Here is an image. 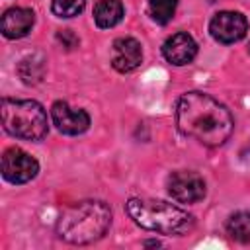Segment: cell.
I'll use <instances>...</instances> for the list:
<instances>
[{
    "instance_id": "obj_14",
    "label": "cell",
    "mask_w": 250,
    "mask_h": 250,
    "mask_svg": "<svg viewBox=\"0 0 250 250\" xmlns=\"http://www.w3.org/2000/svg\"><path fill=\"white\" fill-rule=\"evenodd\" d=\"M227 232L236 242H250V213L238 211L229 217L227 221Z\"/></svg>"
},
{
    "instance_id": "obj_6",
    "label": "cell",
    "mask_w": 250,
    "mask_h": 250,
    "mask_svg": "<svg viewBox=\"0 0 250 250\" xmlns=\"http://www.w3.org/2000/svg\"><path fill=\"white\" fill-rule=\"evenodd\" d=\"M168 191L180 203H197L205 197V182L197 172L178 170L168 176Z\"/></svg>"
},
{
    "instance_id": "obj_10",
    "label": "cell",
    "mask_w": 250,
    "mask_h": 250,
    "mask_svg": "<svg viewBox=\"0 0 250 250\" xmlns=\"http://www.w3.org/2000/svg\"><path fill=\"white\" fill-rule=\"evenodd\" d=\"M162 55L170 64L176 66H184L189 64L195 55H197V43L193 41V37L186 31H178L174 35H170L164 45H162Z\"/></svg>"
},
{
    "instance_id": "obj_1",
    "label": "cell",
    "mask_w": 250,
    "mask_h": 250,
    "mask_svg": "<svg viewBox=\"0 0 250 250\" xmlns=\"http://www.w3.org/2000/svg\"><path fill=\"white\" fill-rule=\"evenodd\" d=\"M176 125L178 129L201 145L221 146L229 141L234 119L230 111L203 92H188L176 104Z\"/></svg>"
},
{
    "instance_id": "obj_15",
    "label": "cell",
    "mask_w": 250,
    "mask_h": 250,
    "mask_svg": "<svg viewBox=\"0 0 250 250\" xmlns=\"http://www.w3.org/2000/svg\"><path fill=\"white\" fill-rule=\"evenodd\" d=\"M176 6H178V0H148L150 18H152L156 23H160V25L168 23V21L174 18Z\"/></svg>"
},
{
    "instance_id": "obj_19",
    "label": "cell",
    "mask_w": 250,
    "mask_h": 250,
    "mask_svg": "<svg viewBox=\"0 0 250 250\" xmlns=\"http://www.w3.org/2000/svg\"><path fill=\"white\" fill-rule=\"evenodd\" d=\"M248 53H250V43H248Z\"/></svg>"
},
{
    "instance_id": "obj_9",
    "label": "cell",
    "mask_w": 250,
    "mask_h": 250,
    "mask_svg": "<svg viewBox=\"0 0 250 250\" xmlns=\"http://www.w3.org/2000/svg\"><path fill=\"white\" fill-rule=\"evenodd\" d=\"M143 62L141 43L133 37H119L111 45V66L117 72H131Z\"/></svg>"
},
{
    "instance_id": "obj_4",
    "label": "cell",
    "mask_w": 250,
    "mask_h": 250,
    "mask_svg": "<svg viewBox=\"0 0 250 250\" xmlns=\"http://www.w3.org/2000/svg\"><path fill=\"white\" fill-rule=\"evenodd\" d=\"M2 125L12 137L25 141H41L47 131V113L35 100H2Z\"/></svg>"
},
{
    "instance_id": "obj_3",
    "label": "cell",
    "mask_w": 250,
    "mask_h": 250,
    "mask_svg": "<svg viewBox=\"0 0 250 250\" xmlns=\"http://www.w3.org/2000/svg\"><path fill=\"white\" fill-rule=\"evenodd\" d=\"M125 209L141 229L160 234H188L195 225L193 217L188 211L162 199L131 197Z\"/></svg>"
},
{
    "instance_id": "obj_18",
    "label": "cell",
    "mask_w": 250,
    "mask_h": 250,
    "mask_svg": "<svg viewBox=\"0 0 250 250\" xmlns=\"http://www.w3.org/2000/svg\"><path fill=\"white\" fill-rule=\"evenodd\" d=\"M145 246H160V242L158 240H146Z\"/></svg>"
},
{
    "instance_id": "obj_13",
    "label": "cell",
    "mask_w": 250,
    "mask_h": 250,
    "mask_svg": "<svg viewBox=\"0 0 250 250\" xmlns=\"http://www.w3.org/2000/svg\"><path fill=\"white\" fill-rule=\"evenodd\" d=\"M18 76L25 84H37L45 76V59L41 55H31L20 61L18 64Z\"/></svg>"
},
{
    "instance_id": "obj_12",
    "label": "cell",
    "mask_w": 250,
    "mask_h": 250,
    "mask_svg": "<svg viewBox=\"0 0 250 250\" xmlns=\"http://www.w3.org/2000/svg\"><path fill=\"white\" fill-rule=\"evenodd\" d=\"M123 4L121 0H100L94 8L96 25L102 29H109L123 20Z\"/></svg>"
},
{
    "instance_id": "obj_5",
    "label": "cell",
    "mask_w": 250,
    "mask_h": 250,
    "mask_svg": "<svg viewBox=\"0 0 250 250\" xmlns=\"http://www.w3.org/2000/svg\"><path fill=\"white\" fill-rule=\"evenodd\" d=\"M39 172L37 160L18 146H10L2 154V176L10 184H25Z\"/></svg>"
},
{
    "instance_id": "obj_16",
    "label": "cell",
    "mask_w": 250,
    "mask_h": 250,
    "mask_svg": "<svg viewBox=\"0 0 250 250\" xmlns=\"http://www.w3.org/2000/svg\"><path fill=\"white\" fill-rule=\"evenodd\" d=\"M86 0H53L51 10L57 18H74L84 10Z\"/></svg>"
},
{
    "instance_id": "obj_17",
    "label": "cell",
    "mask_w": 250,
    "mask_h": 250,
    "mask_svg": "<svg viewBox=\"0 0 250 250\" xmlns=\"http://www.w3.org/2000/svg\"><path fill=\"white\" fill-rule=\"evenodd\" d=\"M57 41L62 43V47L68 49V51L74 49V47H78V37L70 29H59L57 31Z\"/></svg>"
},
{
    "instance_id": "obj_7",
    "label": "cell",
    "mask_w": 250,
    "mask_h": 250,
    "mask_svg": "<svg viewBox=\"0 0 250 250\" xmlns=\"http://www.w3.org/2000/svg\"><path fill=\"white\" fill-rule=\"evenodd\" d=\"M246 29H248V21L240 12L225 10V12L215 14L213 20L209 21V31L213 39L225 45L240 41L246 35Z\"/></svg>"
},
{
    "instance_id": "obj_8",
    "label": "cell",
    "mask_w": 250,
    "mask_h": 250,
    "mask_svg": "<svg viewBox=\"0 0 250 250\" xmlns=\"http://www.w3.org/2000/svg\"><path fill=\"white\" fill-rule=\"evenodd\" d=\"M51 117L57 129L64 135H80L90 127V115L84 109H72L61 100L51 105Z\"/></svg>"
},
{
    "instance_id": "obj_11",
    "label": "cell",
    "mask_w": 250,
    "mask_h": 250,
    "mask_svg": "<svg viewBox=\"0 0 250 250\" xmlns=\"http://www.w3.org/2000/svg\"><path fill=\"white\" fill-rule=\"evenodd\" d=\"M35 21V14L29 8H10L4 12L2 21H0V29L2 35L8 39H20L25 37Z\"/></svg>"
},
{
    "instance_id": "obj_2",
    "label": "cell",
    "mask_w": 250,
    "mask_h": 250,
    "mask_svg": "<svg viewBox=\"0 0 250 250\" xmlns=\"http://www.w3.org/2000/svg\"><path fill=\"white\" fill-rule=\"evenodd\" d=\"M111 225V209L98 199H84L68 205L59 221L57 234L70 244H90L102 238Z\"/></svg>"
}]
</instances>
